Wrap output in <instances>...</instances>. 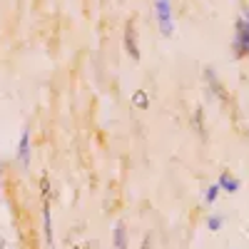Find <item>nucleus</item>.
Returning a JSON list of instances; mask_svg holds the SVG:
<instances>
[{"label":"nucleus","instance_id":"1a4fd4ad","mask_svg":"<svg viewBox=\"0 0 249 249\" xmlns=\"http://www.w3.org/2000/svg\"><path fill=\"white\" fill-rule=\"evenodd\" d=\"M192 127H195V132H197L202 140H207V127H204V110H202V107H197V110H195V115H192Z\"/></svg>","mask_w":249,"mask_h":249},{"label":"nucleus","instance_id":"dca6fc26","mask_svg":"<svg viewBox=\"0 0 249 249\" xmlns=\"http://www.w3.org/2000/svg\"><path fill=\"white\" fill-rule=\"evenodd\" d=\"M0 182H3V160H0Z\"/></svg>","mask_w":249,"mask_h":249},{"label":"nucleus","instance_id":"f257e3e1","mask_svg":"<svg viewBox=\"0 0 249 249\" xmlns=\"http://www.w3.org/2000/svg\"><path fill=\"white\" fill-rule=\"evenodd\" d=\"M155 20L160 25V33L164 37L175 35V15H172V0H155Z\"/></svg>","mask_w":249,"mask_h":249},{"label":"nucleus","instance_id":"2eb2a0df","mask_svg":"<svg viewBox=\"0 0 249 249\" xmlns=\"http://www.w3.org/2000/svg\"><path fill=\"white\" fill-rule=\"evenodd\" d=\"M0 249H5V237L0 234Z\"/></svg>","mask_w":249,"mask_h":249},{"label":"nucleus","instance_id":"f8f14e48","mask_svg":"<svg viewBox=\"0 0 249 249\" xmlns=\"http://www.w3.org/2000/svg\"><path fill=\"white\" fill-rule=\"evenodd\" d=\"M222 224H224V217H222V214L207 217V227H210V232H219V230H222Z\"/></svg>","mask_w":249,"mask_h":249},{"label":"nucleus","instance_id":"f03ea898","mask_svg":"<svg viewBox=\"0 0 249 249\" xmlns=\"http://www.w3.org/2000/svg\"><path fill=\"white\" fill-rule=\"evenodd\" d=\"M232 53L237 60L247 57L249 55V30L244 25V18H237L234 20V40H232Z\"/></svg>","mask_w":249,"mask_h":249},{"label":"nucleus","instance_id":"9b49d317","mask_svg":"<svg viewBox=\"0 0 249 249\" xmlns=\"http://www.w3.org/2000/svg\"><path fill=\"white\" fill-rule=\"evenodd\" d=\"M219 192H222V190H219V184H217V182L210 184V187H207V192H204V202H207V204H214L217 197H219Z\"/></svg>","mask_w":249,"mask_h":249},{"label":"nucleus","instance_id":"0eeeda50","mask_svg":"<svg viewBox=\"0 0 249 249\" xmlns=\"http://www.w3.org/2000/svg\"><path fill=\"white\" fill-rule=\"evenodd\" d=\"M43 230H45V242L53 247V214H50V199H43Z\"/></svg>","mask_w":249,"mask_h":249},{"label":"nucleus","instance_id":"9d476101","mask_svg":"<svg viewBox=\"0 0 249 249\" xmlns=\"http://www.w3.org/2000/svg\"><path fill=\"white\" fill-rule=\"evenodd\" d=\"M132 105H135L137 110H147V107H150V95L144 92V90H135V92H132Z\"/></svg>","mask_w":249,"mask_h":249},{"label":"nucleus","instance_id":"f3484780","mask_svg":"<svg viewBox=\"0 0 249 249\" xmlns=\"http://www.w3.org/2000/svg\"><path fill=\"white\" fill-rule=\"evenodd\" d=\"M72 249H90V247H77V244H75V247H72Z\"/></svg>","mask_w":249,"mask_h":249},{"label":"nucleus","instance_id":"4468645a","mask_svg":"<svg viewBox=\"0 0 249 249\" xmlns=\"http://www.w3.org/2000/svg\"><path fill=\"white\" fill-rule=\"evenodd\" d=\"M140 249H152V234H144V239H142Z\"/></svg>","mask_w":249,"mask_h":249},{"label":"nucleus","instance_id":"6e6552de","mask_svg":"<svg viewBox=\"0 0 249 249\" xmlns=\"http://www.w3.org/2000/svg\"><path fill=\"white\" fill-rule=\"evenodd\" d=\"M217 184H219V190L227 192V195H234V192L239 190V179H237L234 175H230V172H224V175L217 179Z\"/></svg>","mask_w":249,"mask_h":249},{"label":"nucleus","instance_id":"ddd939ff","mask_svg":"<svg viewBox=\"0 0 249 249\" xmlns=\"http://www.w3.org/2000/svg\"><path fill=\"white\" fill-rule=\"evenodd\" d=\"M40 192H43V199H50V179L45 175L40 177Z\"/></svg>","mask_w":249,"mask_h":249},{"label":"nucleus","instance_id":"7ed1b4c3","mask_svg":"<svg viewBox=\"0 0 249 249\" xmlns=\"http://www.w3.org/2000/svg\"><path fill=\"white\" fill-rule=\"evenodd\" d=\"M122 43H124V50H127V55H130L135 62L142 60V55H140V43H137V30H135V23H132V20H130L127 25H124V37H122Z\"/></svg>","mask_w":249,"mask_h":249},{"label":"nucleus","instance_id":"423d86ee","mask_svg":"<svg viewBox=\"0 0 249 249\" xmlns=\"http://www.w3.org/2000/svg\"><path fill=\"white\" fill-rule=\"evenodd\" d=\"M112 249H127V227L122 219H117L112 227Z\"/></svg>","mask_w":249,"mask_h":249},{"label":"nucleus","instance_id":"20e7f679","mask_svg":"<svg viewBox=\"0 0 249 249\" xmlns=\"http://www.w3.org/2000/svg\"><path fill=\"white\" fill-rule=\"evenodd\" d=\"M30 157H33L30 127H23V135H20V142H18V162H20V167H28V164H30Z\"/></svg>","mask_w":249,"mask_h":249},{"label":"nucleus","instance_id":"39448f33","mask_svg":"<svg viewBox=\"0 0 249 249\" xmlns=\"http://www.w3.org/2000/svg\"><path fill=\"white\" fill-rule=\"evenodd\" d=\"M204 80H207V88H210V92L217 97V100H227V90H224V85H222V80H219V75L212 70V68H204Z\"/></svg>","mask_w":249,"mask_h":249}]
</instances>
